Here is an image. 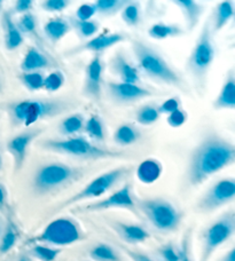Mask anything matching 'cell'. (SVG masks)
I'll return each instance as SVG.
<instances>
[{
    "label": "cell",
    "instance_id": "cell-34",
    "mask_svg": "<svg viewBox=\"0 0 235 261\" xmlns=\"http://www.w3.org/2000/svg\"><path fill=\"white\" fill-rule=\"evenodd\" d=\"M69 24L72 29L76 31L79 38L87 39L92 38V37L97 34L100 29V24L97 21H79L77 18L72 17L69 20Z\"/></svg>",
    "mask_w": 235,
    "mask_h": 261
},
{
    "label": "cell",
    "instance_id": "cell-36",
    "mask_svg": "<svg viewBox=\"0 0 235 261\" xmlns=\"http://www.w3.org/2000/svg\"><path fill=\"white\" fill-rule=\"evenodd\" d=\"M85 132L88 134L91 139L96 140V141L102 142L106 139V130L105 125H103L101 118L98 115H92L87 122L84 125Z\"/></svg>",
    "mask_w": 235,
    "mask_h": 261
},
{
    "label": "cell",
    "instance_id": "cell-12",
    "mask_svg": "<svg viewBox=\"0 0 235 261\" xmlns=\"http://www.w3.org/2000/svg\"><path fill=\"white\" fill-rule=\"evenodd\" d=\"M106 94L116 106H130L156 95L153 91L137 84L121 82L106 83Z\"/></svg>",
    "mask_w": 235,
    "mask_h": 261
},
{
    "label": "cell",
    "instance_id": "cell-18",
    "mask_svg": "<svg viewBox=\"0 0 235 261\" xmlns=\"http://www.w3.org/2000/svg\"><path fill=\"white\" fill-rule=\"evenodd\" d=\"M110 226L122 241L131 245L145 243L150 239L149 231L144 226L137 223L114 221Z\"/></svg>",
    "mask_w": 235,
    "mask_h": 261
},
{
    "label": "cell",
    "instance_id": "cell-32",
    "mask_svg": "<svg viewBox=\"0 0 235 261\" xmlns=\"http://www.w3.org/2000/svg\"><path fill=\"white\" fill-rule=\"evenodd\" d=\"M85 119L82 114H73L62 119L59 125V132L64 137L72 138L84 128Z\"/></svg>",
    "mask_w": 235,
    "mask_h": 261
},
{
    "label": "cell",
    "instance_id": "cell-7",
    "mask_svg": "<svg viewBox=\"0 0 235 261\" xmlns=\"http://www.w3.org/2000/svg\"><path fill=\"white\" fill-rule=\"evenodd\" d=\"M85 231L73 218L61 217L47 223L38 235L31 237L29 244H44L53 248H63L85 240Z\"/></svg>",
    "mask_w": 235,
    "mask_h": 261
},
{
    "label": "cell",
    "instance_id": "cell-52",
    "mask_svg": "<svg viewBox=\"0 0 235 261\" xmlns=\"http://www.w3.org/2000/svg\"><path fill=\"white\" fill-rule=\"evenodd\" d=\"M4 92V83H3V78L0 76V94Z\"/></svg>",
    "mask_w": 235,
    "mask_h": 261
},
{
    "label": "cell",
    "instance_id": "cell-9",
    "mask_svg": "<svg viewBox=\"0 0 235 261\" xmlns=\"http://www.w3.org/2000/svg\"><path fill=\"white\" fill-rule=\"evenodd\" d=\"M43 148L46 150L83 158V160H105V158L124 157L123 152L96 146L87 141L85 138L81 137H72L62 140H46L43 142Z\"/></svg>",
    "mask_w": 235,
    "mask_h": 261
},
{
    "label": "cell",
    "instance_id": "cell-50",
    "mask_svg": "<svg viewBox=\"0 0 235 261\" xmlns=\"http://www.w3.org/2000/svg\"><path fill=\"white\" fill-rule=\"evenodd\" d=\"M32 259L29 257V254H22L20 258H18L16 261H31Z\"/></svg>",
    "mask_w": 235,
    "mask_h": 261
},
{
    "label": "cell",
    "instance_id": "cell-11",
    "mask_svg": "<svg viewBox=\"0 0 235 261\" xmlns=\"http://www.w3.org/2000/svg\"><path fill=\"white\" fill-rule=\"evenodd\" d=\"M235 198V179L228 178L220 179L210 186L196 200L194 212L199 214H210L217 210L226 206L232 203Z\"/></svg>",
    "mask_w": 235,
    "mask_h": 261
},
{
    "label": "cell",
    "instance_id": "cell-13",
    "mask_svg": "<svg viewBox=\"0 0 235 261\" xmlns=\"http://www.w3.org/2000/svg\"><path fill=\"white\" fill-rule=\"evenodd\" d=\"M114 208H124L129 211L137 212L135 210V198L132 195V189L130 185H125L117 192L110 194L107 197L96 200L87 205H84L78 210L79 212H102Z\"/></svg>",
    "mask_w": 235,
    "mask_h": 261
},
{
    "label": "cell",
    "instance_id": "cell-16",
    "mask_svg": "<svg viewBox=\"0 0 235 261\" xmlns=\"http://www.w3.org/2000/svg\"><path fill=\"white\" fill-rule=\"evenodd\" d=\"M103 63L100 55H94L86 65L83 84V94L94 102L100 103L102 99Z\"/></svg>",
    "mask_w": 235,
    "mask_h": 261
},
{
    "label": "cell",
    "instance_id": "cell-53",
    "mask_svg": "<svg viewBox=\"0 0 235 261\" xmlns=\"http://www.w3.org/2000/svg\"><path fill=\"white\" fill-rule=\"evenodd\" d=\"M2 165H3V158H2V153H0V169H2Z\"/></svg>",
    "mask_w": 235,
    "mask_h": 261
},
{
    "label": "cell",
    "instance_id": "cell-51",
    "mask_svg": "<svg viewBox=\"0 0 235 261\" xmlns=\"http://www.w3.org/2000/svg\"><path fill=\"white\" fill-rule=\"evenodd\" d=\"M4 221L2 220V218H0V237H2V234H3V230H4Z\"/></svg>",
    "mask_w": 235,
    "mask_h": 261
},
{
    "label": "cell",
    "instance_id": "cell-40",
    "mask_svg": "<svg viewBox=\"0 0 235 261\" xmlns=\"http://www.w3.org/2000/svg\"><path fill=\"white\" fill-rule=\"evenodd\" d=\"M179 250V260L178 261H193L192 258V229H187L182 236Z\"/></svg>",
    "mask_w": 235,
    "mask_h": 261
},
{
    "label": "cell",
    "instance_id": "cell-6",
    "mask_svg": "<svg viewBox=\"0 0 235 261\" xmlns=\"http://www.w3.org/2000/svg\"><path fill=\"white\" fill-rule=\"evenodd\" d=\"M83 171L63 163L52 162L41 165L31 181V188L38 196L59 192L81 178Z\"/></svg>",
    "mask_w": 235,
    "mask_h": 261
},
{
    "label": "cell",
    "instance_id": "cell-2",
    "mask_svg": "<svg viewBox=\"0 0 235 261\" xmlns=\"http://www.w3.org/2000/svg\"><path fill=\"white\" fill-rule=\"evenodd\" d=\"M131 48L138 63V68L149 79L157 84L176 88L182 94H190L191 86L186 78L178 70L171 67L157 49L138 37L131 38Z\"/></svg>",
    "mask_w": 235,
    "mask_h": 261
},
{
    "label": "cell",
    "instance_id": "cell-27",
    "mask_svg": "<svg viewBox=\"0 0 235 261\" xmlns=\"http://www.w3.org/2000/svg\"><path fill=\"white\" fill-rule=\"evenodd\" d=\"M15 23L22 35L29 36L37 44H43V37L39 34L38 22H37V18L34 13H27L23 14V15H20Z\"/></svg>",
    "mask_w": 235,
    "mask_h": 261
},
{
    "label": "cell",
    "instance_id": "cell-41",
    "mask_svg": "<svg viewBox=\"0 0 235 261\" xmlns=\"http://www.w3.org/2000/svg\"><path fill=\"white\" fill-rule=\"evenodd\" d=\"M70 2L68 0H44L40 2L39 6L45 12L49 13H61L70 6Z\"/></svg>",
    "mask_w": 235,
    "mask_h": 261
},
{
    "label": "cell",
    "instance_id": "cell-24",
    "mask_svg": "<svg viewBox=\"0 0 235 261\" xmlns=\"http://www.w3.org/2000/svg\"><path fill=\"white\" fill-rule=\"evenodd\" d=\"M163 167L161 163L154 160V158H148V160L143 161L139 164L137 169V178L145 185H152L159 179L162 175Z\"/></svg>",
    "mask_w": 235,
    "mask_h": 261
},
{
    "label": "cell",
    "instance_id": "cell-43",
    "mask_svg": "<svg viewBox=\"0 0 235 261\" xmlns=\"http://www.w3.org/2000/svg\"><path fill=\"white\" fill-rule=\"evenodd\" d=\"M188 115L185 110L182 109H178L176 111H173L170 115H168L167 117V123L169 126H171L173 128L177 127H181L187 122Z\"/></svg>",
    "mask_w": 235,
    "mask_h": 261
},
{
    "label": "cell",
    "instance_id": "cell-46",
    "mask_svg": "<svg viewBox=\"0 0 235 261\" xmlns=\"http://www.w3.org/2000/svg\"><path fill=\"white\" fill-rule=\"evenodd\" d=\"M32 8H34V2H31V0H17V2L14 3L11 13L13 15L14 14L23 15V14L31 13Z\"/></svg>",
    "mask_w": 235,
    "mask_h": 261
},
{
    "label": "cell",
    "instance_id": "cell-48",
    "mask_svg": "<svg viewBox=\"0 0 235 261\" xmlns=\"http://www.w3.org/2000/svg\"><path fill=\"white\" fill-rule=\"evenodd\" d=\"M7 203V190L5 186L0 184V210H4Z\"/></svg>",
    "mask_w": 235,
    "mask_h": 261
},
{
    "label": "cell",
    "instance_id": "cell-3",
    "mask_svg": "<svg viewBox=\"0 0 235 261\" xmlns=\"http://www.w3.org/2000/svg\"><path fill=\"white\" fill-rule=\"evenodd\" d=\"M215 58L214 34L211 31L209 18H206L185 64L186 72L190 74L194 90L201 96H203L206 91L209 72Z\"/></svg>",
    "mask_w": 235,
    "mask_h": 261
},
{
    "label": "cell",
    "instance_id": "cell-35",
    "mask_svg": "<svg viewBox=\"0 0 235 261\" xmlns=\"http://www.w3.org/2000/svg\"><path fill=\"white\" fill-rule=\"evenodd\" d=\"M159 114L158 107L156 105H145L138 109L135 114V120L143 126H149L155 124L158 120Z\"/></svg>",
    "mask_w": 235,
    "mask_h": 261
},
{
    "label": "cell",
    "instance_id": "cell-21",
    "mask_svg": "<svg viewBox=\"0 0 235 261\" xmlns=\"http://www.w3.org/2000/svg\"><path fill=\"white\" fill-rule=\"evenodd\" d=\"M11 11L2 14V27L4 31V44L8 50H15L23 44V35L18 30Z\"/></svg>",
    "mask_w": 235,
    "mask_h": 261
},
{
    "label": "cell",
    "instance_id": "cell-54",
    "mask_svg": "<svg viewBox=\"0 0 235 261\" xmlns=\"http://www.w3.org/2000/svg\"><path fill=\"white\" fill-rule=\"evenodd\" d=\"M3 2H2V0H0V13H2V9H3Z\"/></svg>",
    "mask_w": 235,
    "mask_h": 261
},
{
    "label": "cell",
    "instance_id": "cell-10",
    "mask_svg": "<svg viewBox=\"0 0 235 261\" xmlns=\"http://www.w3.org/2000/svg\"><path fill=\"white\" fill-rule=\"evenodd\" d=\"M235 232V212L228 210L202 231L199 261H210L216 251L232 239Z\"/></svg>",
    "mask_w": 235,
    "mask_h": 261
},
{
    "label": "cell",
    "instance_id": "cell-19",
    "mask_svg": "<svg viewBox=\"0 0 235 261\" xmlns=\"http://www.w3.org/2000/svg\"><path fill=\"white\" fill-rule=\"evenodd\" d=\"M214 110H234L235 109V72L234 69H229L223 85L220 87L219 94L213 101Z\"/></svg>",
    "mask_w": 235,
    "mask_h": 261
},
{
    "label": "cell",
    "instance_id": "cell-5",
    "mask_svg": "<svg viewBox=\"0 0 235 261\" xmlns=\"http://www.w3.org/2000/svg\"><path fill=\"white\" fill-rule=\"evenodd\" d=\"M70 106V102L61 99H27L9 105L8 113L13 125L31 127L41 119L65 113Z\"/></svg>",
    "mask_w": 235,
    "mask_h": 261
},
{
    "label": "cell",
    "instance_id": "cell-28",
    "mask_svg": "<svg viewBox=\"0 0 235 261\" xmlns=\"http://www.w3.org/2000/svg\"><path fill=\"white\" fill-rule=\"evenodd\" d=\"M141 138L140 130L132 124L120 125L114 133V141L122 147H128L134 144Z\"/></svg>",
    "mask_w": 235,
    "mask_h": 261
},
{
    "label": "cell",
    "instance_id": "cell-39",
    "mask_svg": "<svg viewBox=\"0 0 235 261\" xmlns=\"http://www.w3.org/2000/svg\"><path fill=\"white\" fill-rule=\"evenodd\" d=\"M65 77L62 71L60 70H54L51 73L47 74L44 78L43 90L47 92H58L61 87L64 85Z\"/></svg>",
    "mask_w": 235,
    "mask_h": 261
},
{
    "label": "cell",
    "instance_id": "cell-44",
    "mask_svg": "<svg viewBox=\"0 0 235 261\" xmlns=\"http://www.w3.org/2000/svg\"><path fill=\"white\" fill-rule=\"evenodd\" d=\"M96 15V9L93 7V4H83L76 9L75 18L79 21H90Z\"/></svg>",
    "mask_w": 235,
    "mask_h": 261
},
{
    "label": "cell",
    "instance_id": "cell-25",
    "mask_svg": "<svg viewBox=\"0 0 235 261\" xmlns=\"http://www.w3.org/2000/svg\"><path fill=\"white\" fill-rule=\"evenodd\" d=\"M70 30H72V28H70L69 21L64 20L63 17L51 18L44 25V34L46 38L53 45L58 44L61 39H63Z\"/></svg>",
    "mask_w": 235,
    "mask_h": 261
},
{
    "label": "cell",
    "instance_id": "cell-17",
    "mask_svg": "<svg viewBox=\"0 0 235 261\" xmlns=\"http://www.w3.org/2000/svg\"><path fill=\"white\" fill-rule=\"evenodd\" d=\"M108 70L120 79L121 83L137 84L140 83V74L137 67L131 63L125 55L119 50L108 62Z\"/></svg>",
    "mask_w": 235,
    "mask_h": 261
},
{
    "label": "cell",
    "instance_id": "cell-4",
    "mask_svg": "<svg viewBox=\"0 0 235 261\" xmlns=\"http://www.w3.org/2000/svg\"><path fill=\"white\" fill-rule=\"evenodd\" d=\"M135 210L155 230L163 234H173L179 230L185 217L175 204L162 197L137 198Z\"/></svg>",
    "mask_w": 235,
    "mask_h": 261
},
{
    "label": "cell",
    "instance_id": "cell-20",
    "mask_svg": "<svg viewBox=\"0 0 235 261\" xmlns=\"http://www.w3.org/2000/svg\"><path fill=\"white\" fill-rule=\"evenodd\" d=\"M51 67H54L53 61L47 57L44 50L37 46H31L28 48L20 64L22 72H41Z\"/></svg>",
    "mask_w": 235,
    "mask_h": 261
},
{
    "label": "cell",
    "instance_id": "cell-15",
    "mask_svg": "<svg viewBox=\"0 0 235 261\" xmlns=\"http://www.w3.org/2000/svg\"><path fill=\"white\" fill-rule=\"evenodd\" d=\"M45 128L41 127H28L23 132L13 137L7 144V150L11 153L14 162V171H20L25 164L28 149L30 144L43 133Z\"/></svg>",
    "mask_w": 235,
    "mask_h": 261
},
{
    "label": "cell",
    "instance_id": "cell-33",
    "mask_svg": "<svg viewBox=\"0 0 235 261\" xmlns=\"http://www.w3.org/2000/svg\"><path fill=\"white\" fill-rule=\"evenodd\" d=\"M62 253V249L53 248L44 244H31L29 249V257L38 261H55Z\"/></svg>",
    "mask_w": 235,
    "mask_h": 261
},
{
    "label": "cell",
    "instance_id": "cell-26",
    "mask_svg": "<svg viewBox=\"0 0 235 261\" xmlns=\"http://www.w3.org/2000/svg\"><path fill=\"white\" fill-rule=\"evenodd\" d=\"M147 34L150 38L163 40L182 36L185 34V30L179 24H167V23L159 22L150 25L147 30Z\"/></svg>",
    "mask_w": 235,
    "mask_h": 261
},
{
    "label": "cell",
    "instance_id": "cell-29",
    "mask_svg": "<svg viewBox=\"0 0 235 261\" xmlns=\"http://www.w3.org/2000/svg\"><path fill=\"white\" fill-rule=\"evenodd\" d=\"M92 261H124L119 251L107 243H98L88 251Z\"/></svg>",
    "mask_w": 235,
    "mask_h": 261
},
{
    "label": "cell",
    "instance_id": "cell-47",
    "mask_svg": "<svg viewBox=\"0 0 235 261\" xmlns=\"http://www.w3.org/2000/svg\"><path fill=\"white\" fill-rule=\"evenodd\" d=\"M123 250L124 252L128 254V257L132 261H154L152 258L148 257L147 254L140 252V251H135L128 248H123Z\"/></svg>",
    "mask_w": 235,
    "mask_h": 261
},
{
    "label": "cell",
    "instance_id": "cell-1",
    "mask_svg": "<svg viewBox=\"0 0 235 261\" xmlns=\"http://www.w3.org/2000/svg\"><path fill=\"white\" fill-rule=\"evenodd\" d=\"M235 161V147L231 140L216 130H208L188 155L184 182L196 188L217 172L231 166Z\"/></svg>",
    "mask_w": 235,
    "mask_h": 261
},
{
    "label": "cell",
    "instance_id": "cell-49",
    "mask_svg": "<svg viewBox=\"0 0 235 261\" xmlns=\"http://www.w3.org/2000/svg\"><path fill=\"white\" fill-rule=\"evenodd\" d=\"M218 261H235V248L232 246Z\"/></svg>",
    "mask_w": 235,
    "mask_h": 261
},
{
    "label": "cell",
    "instance_id": "cell-23",
    "mask_svg": "<svg viewBox=\"0 0 235 261\" xmlns=\"http://www.w3.org/2000/svg\"><path fill=\"white\" fill-rule=\"evenodd\" d=\"M172 4H175L182 12L186 24V30L190 32L195 30L196 27L199 25L201 16L203 15V5L194 2V0H173Z\"/></svg>",
    "mask_w": 235,
    "mask_h": 261
},
{
    "label": "cell",
    "instance_id": "cell-30",
    "mask_svg": "<svg viewBox=\"0 0 235 261\" xmlns=\"http://www.w3.org/2000/svg\"><path fill=\"white\" fill-rule=\"evenodd\" d=\"M130 0H98L93 3L96 14L103 17H111L122 12Z\"/></svg>",
    "mask_w": 235,
    "mask_h": 261
},
{
    "label": "cell",
    "instance_id": "cell-37",
    "mask_svg": "<svg viewBox=\"0 0 235 261\" xmlns=\"http://www.w3.org/2000/svg\"><path fill=\"white\" fill-rule=\"evenodd\" d=\"M121 17L128 27H138L141 22L140 4L138 2H130L123 9H122Z\"/></svg>",
    "mask_w": 235,
    "mask_h": 261
},
{
    "label": "cell",
    "instance_id": "cell-22",
    "mask_svg": "<svg viewBox=\"0 0 235 261\" xmlns=\"http://www.w3.org/2000/svg\"><path fill=\"white\" fill-rule=\"evenodd\" d=\"M233 16L234 2L232 0H224V2L216 5L213 13H211V17L209 18L210 28L214 36L222 31L227 25V23L232 20Z\"/></svg>",
    "mask_w": 235,
    "mask_h": 261
},
{
    "label": "cell",
    "instance_id": "cell-45",
    "mask_svg": "<svg viewBox=\"0 0 235 261\" xmlns=\"http://www.w3.org/2000/svg\"><path fill=\"white\" fill-rule=\"evenodd\" d=\"M178 109H181V102L179 100V97H170L163 102L161 106H158V111L159 114H164V115H170L173 111H176Z\"/></svg>",
    "mask_w": 235,
    "mask_h": 261
},
{
    "label": "cell",
    "instance_id": "cell-14",
    "mask_svg": "<svg viewBox=\"0 0 235 261\" xmlns=\"http://www.w3.org/2000/svg\"><path fill=\"white\" fill-rule=\"evenodd\" d=\"M126 39H128V36L125 34H121V32H114V34H100L99 36L92 37L91 39H88L85 43L77 45L75 46V47L65 50L64 57L72 58L86 52H93L96 53V55H100L102 52H105L106 49H109L112 46L123 43Z\"/></svg>",
    "mask_w": 235,
    "mask_h": 261
},
{
    "label": "cell",
    "instance_id": "cell-8",
    "mask_svg": "<svg viewBox=\"0 0 235 261\" xmlns=\"http://www.w3.org/2000/svg\"><path fill=\"white\" fill-rule=\"evenodd\" d=\"M131 167L130 166H119L115 167L110 171H107L105 173L98 175L97 178L91 180L86 186L79 190L78 193L74 194L72 197L65 199L64 202L61 203L58 207L54 210L53 214H58L60 211L73 206L75 204L85 202L88 199L100 198L103 195L107 194L110 189L119 185L122 180L126 178L130 174Z\"/></svg>",
    "mask_w": 235,
    "mask_h": 261
},
{
    "label": "cell",
    "instance_id": "cell-42",
    "mask_svg": "<svg viewBox=\"0 0 235 261\" xmlns=\"http://www.w3.org/2000/svg\"><path fill=\"white\" fill-rule=\"evenodd\" d=\"M157 253L162 261H178L179 260V250L172 243L159 246Z\"/></svg>",
    "mask_w": 235,
    "mask_h": 261
},
{
    "label": "cell",
    "instance_id": "cell-31",
    "mask_svg": "<svg viewBox=\"0 0 235 261\" xmlns=\"http://www.w3.org/2000/svg\"><path fill=\"white\" fill-rule=\"evenodd\" d=\"M18 241V230L14 221L8 220L4 227L0 237V254H6L16 245Z\"/></svg>",
    "mask_w": 235,
    "mask_h": 261
},
{
    "label": "cell",
    "instance_id": "cell-38",
    "mask_svg": "<svg viewBox=\"0 0 235 261\" xmlns=\"http://www.w3.org/2000/svg\"><path fill=\"white\" fill-rule=\"evenodd\" d=\"M44 78L45 74L43 72H22L18 76L23 86L27 87L30 92L43 90Z\"/></svg>",
    "mask_w": 235,
    "mask_h": 261
}]
</instances>
